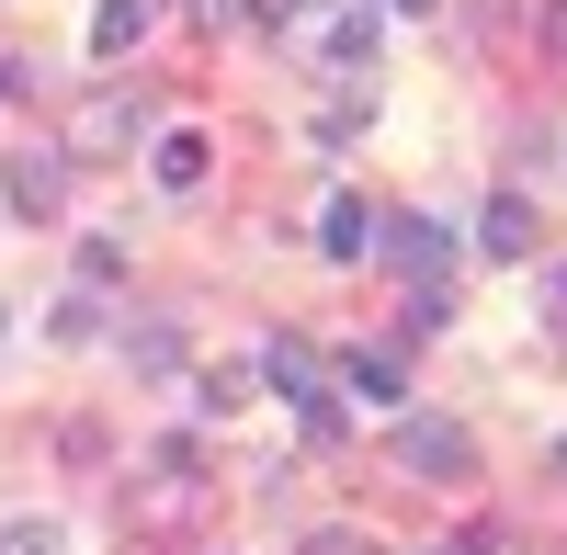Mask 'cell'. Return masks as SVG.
Wrapping results in <instances>:
<instances>
[{"label":"cell","instance_id":"cell-3","mask_svg":"<svg viewBox=\"0 0 567 555\" xmlns=\"http://www.w3.org/2000/svg\"><path fill=\"white\" fill-rule=\"evenodd\" d=\"M0 193H12V216L45 227V216H58V193H69V159H58V148H23L12 170H0Z\"/></svg>","mask_w":567,"mask_h":555},{"label":"cell","instance_id":"cell-14","mask_svg":"<svg viewBox=\"0 0 567 555\" xmlns=\"http://www.w3.org/2000/svg\"><path fill=\"white\" fill-rule=\"evenodd\" d=\"M545 306H556V317H567V261H556V272H545Z\"/></svg>","mask_w":567,"mask_h":555},{"label":"cell","instance_id":"cell-5","mask_svg":"<svg viewBox=\"0 0 567 555\" xmlns=\"http://www.w3.org/2000/svg\"><path fill=\"white\" fill-rule=\"evenodd\" d=\"M341 386L374 397V408H409V363H398L386 341H363V352H341Z\"/></svg>","mask_w":567,"mask_h":555},{"label":"cell","instance_id":"cell-17","mask_svg":"<svg viewBox=\"0 0 567 555\" xmlns=\"http://www.w3.org/2000/svg\"><path fill=\"white\" fill-rule=\"evenodd\" d=\"M556 477H567V442H556Z\"/></svg>","mask_w":567,"mask_h":555},{"label":"cell","instance_id":"cell-8","mask_svg":"<svg viewBox=\"0 0 567 555\" xmlns=\"http://www.w3.org/2000/svg\"><path fill=\"white\" fill-rule=\"evenodd\" d=\"M318 250H329V261H363V250H374V216H363L352 193H329V205H318Z\"/></svg>","mask_w":567,"mask_h":555},{"label":"cell","instance_id":"cell-9","mask_svg":"<svg viewBox=\"0 0 567 555\" xmlns=\"http://www.w3.org/2000/svg\"><path fill=\"white\" fill-rule=\"evenodd\" d=\"M477 250H488V261H523V250H534V216H523V205L499 193V205L477 216Z\"/></svg>","mask_w":567,"mask_h":555},{"label":"cell","instance_id":"cell-6","mask_svg":"<svg viewBox=\"0 0 567 555\" xmlns=\"http://www.w3.org/2000/svg\"><path fill=\"white\" fill-rule=\"evenodd\" d=\"M205 499V477H194V442H159V488H148V522H182Z\"/></svg>","mask_w":567,"mask_h":555},{"label":"cell","instance_id":"cell-11","mask_svg":"<svg viewBox=\"0 0 567 555\" xmlns=\"http://www.w3.org/2000/svg\"><path fill=\"white\" fill-rule=\"evenodd\" d=\"M0 555H69V533L45 511H12V522H0Z\"/></svg>","mask_w":567,"mask_h":555},{"label":"cell","instance_id":"cell-16","mask_svg":"<svg viewBox=\"0 0 567 555\" xmlns=\"http://www.w3.org/2000/svg\"><path fill=\"white\" fill-rule=\"evenodd\" d=\"M432 555H477V544H432Z\"/></svg>","mask_w":567,"mask_h":555},{"label":"cell","instance_id":"cell-12","mask_svg":"<svg viewBox=\"0 0 567 555\" xmlns=\"http://www.w3.org/2000/svg\"><path fill=\"white\" fill-rule=\"evenodd\" d=\"M125 363H136V375H182V329H136Z\"/></svg>","mask_w":567,"mask_h":555},{"label":"cell","instance_id":"cell-2","mask_svg":"<svg viewBox=\"0 0 567 555\" xmlns=\"http://www.w3.org/2000/svg\"><path fill=\"white\" fill-rule=\"evenodd\" d=\"M465 465H477L465 420H443V408H398V477H432V488H454Z\"/></svg>","mask_w":567,"mask_h":555},{"label":"cell","instance_id":"cell-1","mask_svg":"<svg viewBox=\"0 0 567 555\" xmlns=\"http://www.w3.org/2000/svg\"><path fill=\"white\" fill-rule=\"evenodd\" d=\"M261 375H272V397L296 408V420H307L318 442H341V397H329V363H318L296 329H272V341H261Z\"/></svg>","mask_w":567,"mask_h":555},{"label":"cell","instance_id":"cell-10","mask_svg":"<svg viewBox=\"0 0 567 555\" xmlns=\"http://www.w3.org/2000/svg\"><path fill=\"white\" fill-rule=\"evenodd\" d=\"M159 193H194V181H205V136H159Z\"/></svg>","mask_w":567,"mask_h":555},{"label":"cell","instance_id":"cell-15","mask_svg":"<svg viewBox=\"0 0 567 555\" xmlns=\"http://www.w3.org/2000/svg\"><path fill=\"white\" fill-rule=\"evenodd\" d=\"M545 45H556V57H567V0H556V12H545Z\"/></svg>","mask_w":567,"mask_h":555},{"label":"cell","instance_id":"cell-7","mask_svg":"<svg viewBox=\"0 0 567 555\" xmlns=\"http://www.w3.org/2000/svg\"><path fill=\"white\" fill-rule=\"evenodd\" d=\"M148 23H159V0H103V12H91V57H125V45H148Z\"/></svg>","mask_w":567,"mask_h":555},{"label":"cell","instance_id":"cell-13","mask_svg":"<svg viewBox=\"0 0 567 555\" xmlns=\"http://www.w3.org/2000/svg\"><path fill=\"white\" fill-rule=\"evenodd\" d=\"M307 555H374V544H363V533H318Z\"/></svg>","mask_w":567,"mask_h":555},{"label":"cell","instance_id":"cell-4","mask_svg":"<svg viewBox=\"0 0 567 555\" xmlns=\"http://www.w3.org/2000/svg\"><path fill=\"white\" fill-rule=\"evenodd\" d=\"M386 261L420 272V295H432V284H443V261H454V239H443L432 216H398V227H386Z\"/></svg>","mask_w":567,"mask_h":555}]
</instances>
